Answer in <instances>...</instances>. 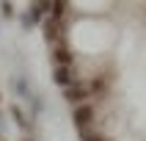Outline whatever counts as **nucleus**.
Segmentation results:
<instances>
[{
	"label": "nucleus",
	"mask_w": 146,
	"mask_h": 141,
	"mask_svg": "<svg viewBox=\"0 0 146 141\" xmlns=\"http://www.w3.org/2000/svg\"><path fill=\"white\" fill-rule=\"evenodd\" d=\"M69 39H72V47L77 53L99 55V53H105V50L113 47L116 28L110 22H105V19H80V22L72 25Z\"/></svg>",
	"instance_id": "obj_1"
},
{
	"label": "nucleus",
	"mask_w": 146,
	"mask_h": 141,
	"mask_svg": "<svg viewBox=\"0 0 146 141\" xmlns=\"http://www.w3.org/2000/svg\"><path fill=\"white\" fill-rule=\"evenodd\" d=\"M143 53H146V50H143Z\"/></svg>",
	"instance_id": "obj_2"
}]
</instances>
